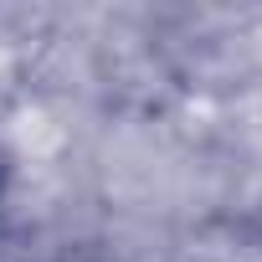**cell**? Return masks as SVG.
<instances>
[{"instance_id":"6da1fadb","label":"cell","mask_w":262,"mask_h":262,"mask_svg":"<svg viewBox=\"0 0 262 262\" xmlns=\"http://www.w3.org/2000/svg\"><path fill=\"white\" fill-rule=\"evenodd\" d=\"M0 206H6V160H0Z\"/></svg>"}]
</instances>
